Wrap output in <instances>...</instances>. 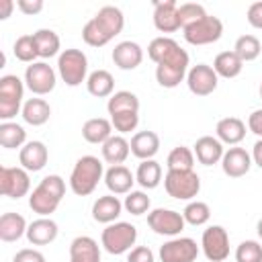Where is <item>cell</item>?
I'll return each instance as SVG.
<instances>
[{"instance_id":"bcb514c9","label":"cell","mask_w":262,"mask_h":262,"mask_svg":"<svg viewBox=\"0 0 262 262\" xmlns=\"http://www.w3.org/2000/svg\"><path fill=\"white\" fill-rule=\"evenodd\" d=\"M12 262H45V256L35 248H23L14 254Z\"/></svg>"},{"instance_id":"3957f363","label":"cell","mask_w":262,"mask_h":262,"mask_svg":"<svg viewBox=\"0 0 262 262\" xmlns=\"http://www.w3.org/2000/svg\"><path fill=\"white\" fill-rule=\"evenodd\" d=\"M66 194V180L59 174L45 176L29 194V207L41 217H49L59 207Z\"/></svg>"},{"instance_id":"83f0119b","label":"cell","mask_w":262,"mask_h":262,"mask_svg":"<svg viewBox=\"0 0 262 262\" xmlns=\"http://www.w3.org/2000/svg\"><path fill=\"white\" fill-rule=\"evenodd\" d=\"M100 151H102V160H104L106 164H111V166H121V164L129 158L131 145H129V141H127L123 135H113L111 139H106V141L102 143Z\"/></svg>"},{"instance_id":"836d02e7","label":"cell","mask_w":262,"mask_h":262,"mask_svg":"<svg viewBox=\"0 0 262 262\" xmlns=\"http://www.w3.org/2000/svg\"><path fill=\"white\" fill-rule=\"evenodd\" d=\"M27 143V131L23 125L14 121H2L0 123V145L6 149H16Z\"/></svg>"},{"instance_id":"ba28073f","label":"cell","mask_w":262,"mask_h":262,"mask_svg":"<svg viewBox=\"0 0 262 262\" xmlns=\"http://www.w3.org/2000/svg\"><path fill=\"white\" fill-rule=\"evenodd\" d=\"M164 188L172 199L192 201L201 190V178L194 170H168L164 176Z\"/></svg>"},{"instance_id":"9c48e42d","label":"cell","mask_w":262,"mask_h":262,"mask_svg":"<svg viewBox=\"0 0 262 262\" xmlns=\"http://www.w3.org/2000/svg\"><path fill=\"white\" fill-rule=\"evenodd\" d=\"M182 33H184L186 43H190V45H209V43H215V41L221 39L223 23H221V18H217L213 14H207L205 18L184 27Z\"/></svg>"},{"instance_id":"ffe728a7","label":"cell","mask_w":262,"mask_h":262,"mask_svg":"<svg viewBox=\"0 0 262 262\" xmlns=\"http://www.w3.org/2000/svg\"><path fill=\"white\" fill-rule=\"evenodd\" d=\"M192 151H194V158L199 160V164L203 166H213V164H219L225 149H223V143L213 137V135H203L194 141L192 145Z\"/></svg>"},{"instance_id":"d4e9b609","label":"cell","mask_w":262,"mask_h":262,"mask_svg":"<svg viewBox=\"0 0 262 262\" xmlns=\"http://www.w3.org/2000/svg\"><path fill=\"white\" fill-rule=\"evenodd\" d=\"M70 262H100L98 242L90 235H78L70 244Z\"/></svg>"},{"instance_id":"681fc988","label":"cell","mask_w":262,"mask_h":262,"mask_svg":"<svg viewBox=\"0 0 262 262\" xmlns=\"http://www.w3.org/2000/svg\"><path fill=\"white\" fill-rule=\"evenodd\" d=\"M248 129H250L254 135H258V137L262 139V108L254 111V113L248 117Z\"/></svg>"},{"instance_id":"603a6c76","label":"cell","mask_w":262,"mask_h":262,"mask_svg":"<svg viewBox=\"0 0 262 262\" xmlns=\"http://www.w3.org/2000/svg\"><path fill=\"white\" fill-rule=\"evenodd\" d=\"M123 211V203L119 201L117 194H104V196H98L92 205V219L98 221V223H104V225H111L119 219Z\"/></svg>"},{"instance_id":"9a60e30c","label":"cell","mask_w":262,"mask_h":262,"mask_svg":"<svg viewBox=\"0 0 262 262\" xmlns=\"http://www.w3.org/2000/svg\"><path fill=\"white\" fill-rule=\"evenodd\" d=\"M199 256V246L192 237H172L160 246L162 262H194Z\"/></svg>"},{"instance_id":"2e32d148","label":"cell","mask_w":262,"mask_h":262,"mask_svg":"<svg viewBox=\"0 0 262 262\" xmlns=\"http://www.w3.org/2000/svg\"><path fill=\"white\" fill-rule=\"evenodd\" d=\"M221 168H223V174L225 176H229V178H242L252 168V156L244 147L233 145V147L225 149V154L221 158Z\"/></svg>"},{"instance_id":"db71d44e","label":"cell","mask_w":262,"mask_h":262,"mask_svg":"<svg viewBox=\"0 0 262 262\" xmlns=\"http://www.w3.org/2000/svg\"><path fill=\"white\" fill-rule=\"evenodd\" d=\"M258 92H260V98H262V82H260V90Z\"/></svg>"},{"instance_id":"7c38bea8","label":"cell","mask_w":262,"mask_h":262,"mask_svg":"<svg viewBox=\"0 0 262 262\" xmlns=\"http://www.w3.org/2000/svg\"><path fill=\"white\" fill-rule=\"evenodd\" d=\"M55 82H57L55 70H53L47 61L29 63L27 70H25V86H27L33 94H37V96L49 94V92L55 88Z\"/></svg>"},{"instance_id":"5bb4252c","label":"cell","mask_w":262,"mask_h":262,"mask_svg":"<svg viewBox=\"0 0 262 262\" xmlns=\"http://www.w3.org/2000/svg\"><path fill=\"white\" fill-rule=\"evenodd\" d=\"M217 84H219V76L215 74L213 66H207V63H196L192 68H188V74H186V86L192 94L196 96H209L217 90Z\"/></svg>"},{"instance_id":"52a82bcc","label":"cell","mask_w":262,"mask_h":262,"mask_svg":"<svg viewBox=\"0 0 262 262\" xmlns=\"http://www.w3.org/2000/svg\"><path fill=\"white\" fill-rule=\"evenodd\" d=\"M23 98H25V82L14 76L6 74L0 78V119L12 121L23 111Z\"/></svg>"},{"instance_id":"30bf717a","label":"cell","mask_w":262,"mask_h":262,"mask_svg":"<svg viewBox=\"0 0 262 262\" xmlns=\"http://www.w3.org/2000/svg\"><path fill=\"white\" fill-rule=\"evenodd\" d=\"M203 254L209 262H225L229 256V233L221 225H209L201 237Z\"/></svg>"},{"instance_id":"f546056e","label":"cell","mask_w":262,"mask_h":262,"mask_svg":"<svg viewBox=\"0 0 262 262\" xmlns=\"http://www.w3.org/2000/svg\"><path fill=\"white\" fill-rule=\"evenodd\" d=\"M86 90L88 94L96 96V98H111L115 92V78L111 72L106 70H94L88 74V80H86Z\"/></svg>"},{"instance_id":"8d00e7d4","label":"cell","mask_w":262,"mask_h":262,"mask_svg":"<svg viewBox=\"0 0 262 262\" xmlns=\"http://www.w3.org/2000/svg\"><path fill=\"white\" fill-rule=\"evenodd\" d=\"M233 51L237 53V57L244 63L246 61H254L262 53V43H260V39L256 35H242V37H237V41L233 45Z\"/></svg>"},{"instance_id":"f5cc1de1","label":"cell","mask_w":262,"mask_h":262,"mask_svg":"<svg viewBox=\"0 0 262 262\" xmlns=\"http://www.w3.org/2000/svg\"><path fill=\"white\" fill-rule=\"evenodd\" d=\"M256 231H258V237L262 239V219L258 221V225H256Z\"/></svg>"},{"instance_id":"e0dca14e","label":"cell","mask_w":262,"mask_h":262,"mask_svg":"<svg viewBox=\"0 0 262 262\" xmlns=\"http://www.w3.org/2000/svg\"><path fill=\"white\" fill-rule=\"evenodd\" d=\"M154 25L160 33H174L182 29L178 18V2L176 0L154 2Z\"/></svg>"},{"instance_id":"484cf974","label":"cell","mask_w":262,"mask_h":262,"mask_svg":"<svg viewBox=\"0 0 262 262\" xmlns=\"http://www.w3.org/2000/svg\"><path fill=\"white\" fill-rule=\"evenodd\" d=\"M215 133H217V139L221 143L237 145L246 137V123L242 119H237V117H225V119L217 121Z\"/></svg>"},{"instance_id":"60d3db41","label":"cell","mask_w":262,"mask_h":262,"mask_svg":"<svg viewBox=\"0 0 262 262\" xmlns=\"http://www.w3.org/2000/svg\"><path fill=\"white\" fill-rule=\"evenodd\" d=\"M149 207H151V201H149L147 192H143V190H131L123 201V209L131 215L149 213Z\"/></svg>"},{"instance_id":"8fae6325","label":"cell","mask_w":262,"mask_h":262,"mask_svg":"<svg viewBox=\"0 0 262 262\" xmlns=\"http://www.w3.org/2000/svg\"><path fill=\"white\" fill-rule=\"evenodd\" d=\"M147 225L154 233L158 235H168V237H178L180 231L184 229L186 221L182 217V213L174 211V209H164L158 207L154 211L147 213Z\"/></svg>"},{"instance_id":"277c9868","label":"cell","mask_w":262,"mask_h":262,"mask_svg":"<svg viewBox=\"0 0 262 262\" xmlns=\"http://www.w3.org/2000/svg\"><path fill=\"white\" fill-rule=\"evenodd\" d=\"M104 176V166L96 156H82L70 174V188L78 196H88L94 192Z\"/></svg>"},{"instance_id":"ac0fdd59","label":"cell","mask_w":262,"mask_h":262,"mask_svg":"<svg viewBox=\"0 0 262 262\" xmlns=\"http://www.w3.org/2000/svg\"><path fill=\"white\" fill-rule=\"evenodd\" d=\"M111 57H113V61H115V66L119 70L129 72V70H135V68L141 66V61H143V49L135 41H121V43L115 45Z\"/></svg>"},{"instance_id":"cb8c5ba5","label":"cell","mask_w":262,"mask_h":262,"mask_svg":"<svg viewBox=\"0 0 262 262\" xmlns=\"http://www.w3.org/2000/svg\"><path fill=\"white\" fill-rule=\"evenodd\" d=\"M129 145H131V154L135 158H139L141 162L143 160H154V156L160 151V137H158L156 131H147V129L137 131L131 137Z\"/></svg>"},{"instance_id":"816d5d0a","label":"cell","mask_w":262,"mask_h":262,"mask_svg":"<svg viewBox=\"0 0 262 262\" xmlns=\"http://www.w3.org/2000/svg\"><path fill=\"white\" fill-rule=\"evenodd\" d=\"M16 4L12 0H0V20H6L10 14H12V8Z\"/></svg>"},{"instance_id":"f35d334b","label":"cell","mask_w":262,"mask_h":262,"mask_svg":"<svg viewBox=\"0 0 262 262\" xmlns=\"http://www.w3.org/2000/svg\"><path fill=\"white\" fill-rule=\"evenodd\" d=\"M182 217H184L186 223H190V225H194V227L205 225V223L211 219V207H209L207 203H203V201H190V203L184 207Z\"/></svg>"},{"instance_id":"d6986e66","label":"cell","mask_w":262,"mask_h":262,"mask_svg":"<svg viewBox=\"0 0 262 262\" xmlns=\"http://www.w3.org/2000/svg\"><path fill=\"white\" fill-rule=\"evenodd\" d=\"M49 160V151H47V145L43 141H27L20 151H18V162H20V168H25L27 172H39L45 168Z\"/></svg>"},{"instance_id":"7bdbcfd3","label":"cell","mask_w":262,"mask_h":262,"mask_svg":"<svg viewBox=\"0 0 262 262\" xmlns=\"http://www.w3.org/2000/svg\"><path fill=\"white\" fill-rule=\"evenodd\" d=\"M207 16V10L203 4H196V2H184V4H178V18H180V25L182 29L205 18Z\"/></svg>"},{"instance_id":"4fadbf2b","label":"cell","mask_w":262,"mask_h":262,"mask_svg":"<svg viewBox=\"0 0 262 262\" xmlns=\"http://www.w3.org/2000/svg\"><path fill=\"white\" fill-rule=\"evenodd\" d=\"M31 190V178L29 172L25 168H10V166H2L0 168V192L8 199H20L25 194H29Z\"/></svg>"},{"instance_id":"f6af8a7d","label":"cell","mask_w":262,"mask_h":262,"mask_svg":"<svg viewBox=\"0 0 262 262\" xmlns=\"http://www.w3.org/2000/svg\"><path fill=\"white\" fill-rule=\"evenodd\" d=\"M127 262H156V258L147 246H137L127 254Z\"/></svg>"},{"instance_id":"7dc6e473","label":"cell","mask_w":262,"mask_h":262,"mask_svg":"<svg viewBox=\"0 0 262 262\" xmlns=\"http://www.w3.org/2000/svg\"><path fill=\"white\" fill-rule=\"evenodd\" d=\"M246 18H248V23H250L254 29H260V31H262V0L252 2V4L248 6Z\"/></svg>"},{"instance_id":"d590c367","label":"cell","mask_w":262,"mask_h":262,"mask_svg":"<svg viewBox=\"0 0 262 262\" xmlns=\"http://www.w3.org/2000/svg\"><path fill=\"white\" fill-rule=\"evenodd\" d=\"M135 182L141 186V188H156L160 182H162V166L156 162V160H143L139 166H137V172H135Z\"/></svg>"},{"instance_id":"44dd1931","label":"cell","mask_w":262,"mask_h":262,"mask_svg":"<svg viewBox=\"0 0 262 262\" xmlns=\"http://www.w3.org/2000/svg\"><path fill=\"white\" fill-rule=\"evenodd\" d=\"M104 184L111 194H129L135 184V174L127 166H111L104 172Z\"/></svg>"},{"instance_id":"b9f144b4","label":"cell","mask_w":262,"mask_h":262,"mask_svg":"<svg viewBox=\"0 0 262 262\" xmlns=\"http://www.w3.org/2000/svg\"><path fill=\"white\" fill-rule=\"evenodd\" d=\"M235 262H262V244L256 239H244L235 248Z\"/></svg>"},{"instance_id":"e575fe53","label":"cell","mask_w":262,"mask_h":262,"mask_svg":"<svg viewBox=\"0 0 262 262\" xmlns=\"http://www.w3.org/2000/svg\"><path fill=\"white\" fill-rule=\"evenodd\" d=\"M35 37V45H37V53L39 57L47 59V57H53L59 53V47H61V41H59V35L51 29H39L33 33Z\"/></svg>"},{"instance_id":"1f68e13d","label":"cell","mask_w":262,"mask_h":262,"mask_svg":"<svg viewBox=\"0 0 262 262\" xmlns=\"http://www.w3.org/2000/svg\"><path fill=\"white\" fill-rule=\"evenodd\" d=\"M213 70L217 76L221 78H237L244 70V61L237 57V53L231 49V51H221L215 55L213 59Z\"/></svg>"},{"instance_id":"4316f807","label":"cell","mask_w":262,"mask_h":262,"mask_svg":"<svg viewBox=\"0 0 262 262\" xmlns=\"http://www.w3.org/2000/svg\"><path fill=\"white\" fill-rule=\"evenodd\" d=\"M82 137L88 143L102 145L106 139L113 137V123H111V119H104V117H92V119H88L82 125Z\"/></svg>"},{"instance_id":"ee69618b","label":"cell","mask_w":262,"mask_h":262,"mask_svg":"<svg viewBox=\"0 0 262 262\" xmlns=\"http://www.w3.org/2000/svg\"><path fill=\"white\" fill-rule=\"evenodd\" d=\"M113 129L119 131L121 135L135 131V127L139 125V113H121V115H113L111 117Z\"/></svg>"},{"instance_id":"f907efd6","label":"cell","mask_w":262,"mask_h":262,"mask_svg":"<svg viewBox=\"0 0 262 262\" xmlns=\"http://www.w3.org/2000/svg\"><path fill=\"white\" fill-rule=\"evenodd\" d=\"M250 156H252V164H256V166L262 170V139H258V141L254 143Z\"/></svg>"},{"instance_id":"7a4b0ae2","label":"cell","mask_w":262,"mask_h":262,"mask_svg":"<svg viewBox=\"0 0 262 262\" xmlns=\"http://www.w3.org/2000/svg\"><path fill=\"white\" fill-rule=\"evenodd\" d=\"M125 27V16L117 6H102L82 29V39L90 47H104Z\"/></svg>"},{"instance_id":"8992f818","label":"cell","mask_w":262,"mask_h":262,"mask_svg":"<svg viewBox=\"0 0 262 262\" xmlns=\"http://www.w3.org/2000/svg\"><path fill=\"white\" fill-rule=\"evenodd\" d=\"M57 72H59V78L76 88L80 86L82 82L88 80V57L82 49H63L59 55H57Z\"/></svg>"},{"instance_id":"ab89813d","label":"cell","mask_w":262,"mask_h":262,"mask_svg":"<svg viewBox=\"0 0 262 262\" xmlns=\"http://www.w3.org/2000/svg\"><path fill=\"white\" fill-rule=\"evenodd\" d=\"M12 51H14V57L25 63H35V59L39 57L33 35H20L12 45Z\"/></svg>"},{"instance_id":"f1b7e54d","label":"cell","mask_w":262,"mask_h":262,"mask_svg":"<svg viewBox=\"0 0 262 262\" xmlns=\"http://www.w3.org/2000/svg\"><path fill=\"white\" fill-rule=\"evenodd\" d=\"M20 115H23L25 123H29L33 127H41V125H45L49 121L51 106H49V102L45 98H29V100H25Z\"/></svg>"},{"instance_id":"74e56055","label":"cell","mask_w":262,"mask_h":262,"mask_svg":"<svg viewBox=\"0 0 262 262\" xmlns=\"http://www.w3.org/2000/svg\"><path fill=\"white\" fill-rule=\"evenodd\" d=\"M168 170H192L194 166V151L186 145H176L166 160Z\"/></svg>"},{"instance_id":"4dcf8cb0","label":"cell","mask_w":262,"mask_h":262,"mask_svg":"<svg viewBox=\"0 0 262 262\" xmlns=\"http://www.w3.org/2000/svg\"><path fill=\"white\" fill-rule=\"evenodd\" d=\"M27 221L18 213H2L0 217V239L2 242H16L23 235H27Z\"/></svg>"},{"instance_id":"d6a6232c","label":"cell","mask_w":262,"mask_h":262,"mask_svg":"<svg viewBox=\"0 0 262 262\" xmlns=\"http://www.w3.org/2000/svg\"><path fill=\"white\" fill-rule=\"evenodd\" d=\"M106 111L111 117L121 115V113H139V98H137V94H133L129 90H119L108 98Z\"/></svg>"},{"instance_id":"c3c4849f","label":"cell","mask_w":262,"mask_h":262,"mask_svg":"<svg viewBox=\"0 0 262 262\" xmlns=\"http://www.w3.org/2000/svg\"><path fill=\"white\" fill-rule=\"evenodd\" d=\"M16 8L23 14H37L43 10V0H16Z\"/></svg>"},{"instance_id":"6da1fadb","label":"cell","mask_w":262,"mask_h":262,"mask_svg":"<svg viewBox=\"0 0 262 262\" xmlns=\"http://www.w3.org/2000/svg\"><path fill=\"white\" fill-rule=\"evenodd\" d=\"M147 57L156 63V80L162 88H176L188 74V53L172 37L151 39Z\"/></svg>"},{"instance_id":"7402d4cb","label":"cell","mask_w":262,"mask_h":262,"mask_svg":"<svg viewBox=\"0 0 262 262\" xmlns=\"http://www.w3.org/2000/svg\"><path fill=\"white\" fill-rule=\"evenodd\" d=\"M57 233H59V227L51 217H39V219L31 221L27 227V239L33 246H47V244L55 242Z\"/></svg>"},{"instance_id":"5b68a950","label":"cell","mask_w":262,"mask_h":262,"mask_svg":"<svg viewBox=\"0 0 262 262\" xmlns=\"http://www.w3.org/2000/svg\"><path fill=\"white\" fill-rule=\"evenodd\" d=\"M135 242H137V227L127 221H115L106 225L100 233L102 248L113 256L131 252L133 250L131 246H135Z\"/></svg>"}]
</instances>
